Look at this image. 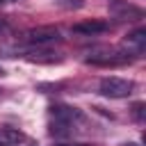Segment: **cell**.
<instances>
[{"mask_svg":"<svg viewBox=\"0 0 146 146\" xmlns=\"http://www.w3.org/2000/svg\"><path fill=\"white\" fill-rule=\"evenodd\" d=\"M132 89H135V82L123 78H103L98 84V91L105 98H128Z\"/></svg>","mask_w":146,"mask_h":146,"instance_id":"obj_1","label":"cell"},{"mask_svg":"<svg viewBox=\"0 0 146 146\" xmlns=\"http://www.w3.org/2000/svg\"><path fill=\"white\" fill-rule=\"evenodd\" d=\"M130 62V57L121 50H112V48H105V50H94L87 55V64H94V66H119V64H125Z\"/></svg>","mask_w":146,"mask_h":146,"instance_id":"obj_2","label":"cell"},{"mask_svg":"<svg viewBox=\"0 0 146 146\" xmlns=\"http://www.w3.org/2000/svg\"><path fill=\"white\" fill-rule=\"evenodd\" d=\"M59 39H62V34H59V30H57V27H52V25L32 27V30H27V32H25V41H27V43H32V46H36V48L48 46V43H55V41H59Z\"/></svg>","mask_w":146,"mask_h":146,"instance_id":"obj_3","label":"cell"},{"mask_svg":"<svg viewBox=\"0 0 146 146\" xmlns=\"http://www.w3.org/2000/svg\"><path fill=\"white\" fill-rule=\"evenodd\" d=\"M50 116H52L55 123H64L68 128H75V123L84 121V114L78 107H71V105H52L50 107Z\"/></svg>","mask_w":146,"mask_h":146,"instance_id":"obj_4","label":"cell"},{"mask_svg":"<svg viewBox=\"0 0 146 146\" xmlns=\"http://www.w3.org/2000/svg\"><path fill=\"white\" fill-rule=\"evenodd\" d=\"M110 14L114 18H119V21H139L144 16V11L139 7H135V5H130L125 0H112L110 2Z\"/></svg>","mask_w":146,"mask_h":146,"instance_id":"obj_5","label":"cell"},{"mask_svg":"<svg viewBox=\"0 0 146 146\" xmlns=\"http://www.w3.org/2000/svg\"><path fill=\"white\" fill-rule=\"evenodd\" d=\"M110 23L107 21H84V23H75L71 27L73 34H80V36H98V34H105L110 32Z\"/></svg>","mask_w":146,"mask_h":146,"instance_id":"obj_6","label":"cell"},{"mask_svg":"<svg viewBox=\"0 0 146 146\" xmlns=\"http://www.w3.org/2000/svg\"><path fill=\"white\" fill-rule=\"evenodd\" d=\"M146 50V30L139 27L135 32H130L125 39H123V52L130 57V55H141Z\"/></svg>","mask_w":146,"mask_h":146,"instance_id":"obj_7","label":"cell"},{"mask_svg":"<svg viewBox=\"0 0 146 146\" xmlns=\"http://www.w3.org/2000/svg\"><path fill=\"white\" fill-rule=\"evenodd\" d=\"M25 59L32 64H57V62H62V55L55 50H48V48H34V50L25 52Z\"/></svg>","mask_w":146,"mask_h":146,"instance_id":"obj_8","label":"cell"},{"mask_svg":"<svg viewBox=\"0 0 146 146\" xmlns=\"http://www.w3.org/2000/svg\"><path fill=\"white\" fill-rule=\"evenodd\" d=\"M25 141V135L16 128H0V146H18Z\"/></svg>","mask_w":146,"mask_h":146,"instance_id":"obj_9","label":"cell"},{"mask_svg":"<svg viewBox=\"0 0 146 146\" xmlns=\"http://www.w3.org/2000/svg\"><path fill=\"white\" fill-rule=\"evenodd\" d=\"M55 2L64 9H82L84 7V0H55Z\"/></svg>","mask_w":146,"mask_h":146,"instance_id":"obj_10","label":"cell"},{"mask_svg":"<svg viewBox=\"0 0 146 146\" xmlns=\"http://www.w3.org/2000/svg\"><path fill=\"white\" fill-rule=\"evenodd\" d=\"M132 116L137 121H144V103H135L132 105Z\"/></svg>","mask_w":146,"mask_h":146,"instance_id":"obj_11","label":"cell"},{"mask_svg":"<svg viewBox=\"0 0 146 146\" xmlns=\"http://www.w3.org/2000/svg\"><path fill=\"white\" fill-rule=\"evenodd\" d=\"M7 30H9L7 21H5V18H0V34H2V32H7Z\"/></svg>","mask_w":146,"mask_h":146,"instance_id":"obj_12","label":"cell"},{"mask_svg":"<svg viewBox=\"0 0 146 146\" xmlns=\"http://www.w3.org/2000/svg\"><path fill=\"white\" fill-rule=\"evenodd\" d=\"M55 146H89V144H55Z\"/></svg>","mask_w":146,"mask_h":146,"instance_id":"obj_13","label":"cell"},{"mask_svg":"<svg viewBox=\"0 0 146 146\" xmlns=\"http://www.w3.org/2000/svg\"><path fill=\"white\" fill-rule=\"evenodd\" d=\"M5 2H11V0H0V5H5Z\"/></svg>","mask_w":146,"mask_h":146,"instance_id":"obj_14","label":"cell"},{"mask_svg":"<svg viewBox=\"0 0 146 146\" xmlns=\"http://www.w3.org/2000/svg\"><path fill=\"white\" fill-rule=\"evenodd\" d=\"M27 146H36V144H27Z\"/></svg>","mask_w":146,"mask_h":146,"instance_id":"obj_15","label":"cell"},{"mask_svg":"<svg viewBox=\"0 0 146 146\" xmlns=\"http://www.w3.org/2000/svg\"><path fill=\"white\" fill-rule=\"evenodd\" d=\"M0 75H2V68H0Z\"/></svg>","mask_w":146,"mask_h":146,"instance_id":"obj_16","label":"cell"}]
</instances>
